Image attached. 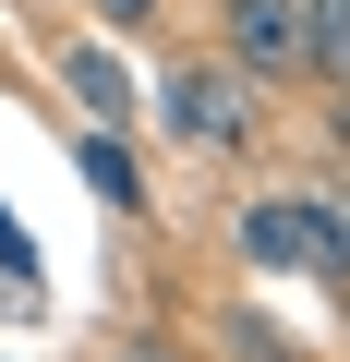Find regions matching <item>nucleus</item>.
Here are the masks:
<instances>
[{"mask_svg":"<svg viewBox=\"0 0 350 362\" xmlns=\"http://www.w3.org/2000/svg\"><path fill=\"white\" fill-rule=\"evenodd\" d=\"M338 97H350V85H338Z\"/></svg>","mask_w":350,"mask_h":362,"instance_id":"7","label":"nucleus"},{"mask_svg":"<svg viewBox=\"0 0 350 362\" xmlns=\"http://www.w3.org/2000/svg\"><path fill=\"white\" fill-rule=\"evenodd\" d=\"M242 254H254V266L350 278V206H326V194H254V206H242Z\"/></svg>","mask_w":350,"mask_h":362,"instance_id":"2","label":"nucleus"},{"mask_svg":"<svg viewBox=\"0 0 350 362\" xmlns=\"http://www.w3.org/2000/svg\"><path fill=\"white\" fill-rule=\"evenodd\" d=\"M61 85L85 97V133H121V121H145V97H133V73H121L109 49H61Z\"/></svg>","mask_w":350,"mask_h":362,"instance_id":"4","label":"nucleus"},{"mask_svg":"<svg viewBox=\"0 0 350 362\" xmlns=\"http://www.w3.org/2000/svg\"><path fill=\"white\" fill-rule=\"evenodd\" d=\"M302 49H314L302 0H230V61L242 73H302Z\"/></svg>","mask_w":350,"mask_h":362,"instance_id":"3","label":"nucleus"},{"mask_svg":"<svg viewBox=\"0 0 350 362\" xmlns=\"http://www.w3.org/2000/svg\"><path fill=\"white\" fill-rule=\"evenodd\" d=\"M73 157H85V181H97L109 206H145V169H133V145H121V133H73Z\"/></svg>","mask_w":350,"mask_h":362,"instance_id":"5","label":"nucleus"},{"mask_svg":"<svg viewBox=\"0 0 350 362\" xmlns=\"http://www.w3.org/2000/svg\"><path fill=\"white\" fill-rule=\"evenodd\" d=\"M109 13V37H157V0H97Z\"/></svg>","mask_w":350,"mask_h":362,"instance_id":"6","label":"nucleus"},{"mask_svg":"<svg viewBox=\"0 0 350 362\" xmlns=\"http://www.w3.org/2000/svg\"><path fill=\"white\" fill-rule=\"evenodd\" d=\"M145 121H169L182 145L230 157V145H254V73H242V61H169V85H157Z\"/></svg>","mask_w":350,"mask_h":362,"instance_id":"1","label":"nucleus"}]
</instances>
